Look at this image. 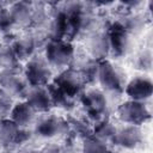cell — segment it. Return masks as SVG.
<instances>
[{
	"label": "cell",
	"instance_id": "8992f818",
	"mask_svg": "<svg viewBox=\"0 0 153 153\" xmlns=\"http://www.w3.org/2000/svg\"><path fill=\"white\" fill-rule=\"evenodd\" d=\"M27 88H29V84L19 75L18 69L0 71V90L11 98L18 96H25Z\"/></svg>",
	"mask_w": 153,
	"mask_h": 153
},
{
	"label": "cell",
	"instance_id": "ac0fdd59",
	"mask_svg": "<svg viewBox=\"0 0 153 153\" xmlns=\"http://www.w3.org/2000/svg\"><path fill=\"white\" fill-rule=\"evenodd\" d=\"M47 88L49 91V94H50L53 105H56V106H59L61 109H66V110H69V109L74 108V104H75L74 99L75 98H73L69 94H67L65 91H62L55 84L48 85Z\"/></svg>",
	"mask_w": 153,
	"mask_h": 153
},
{
	"label": "cell",
	"instance_id": "7c38bea8",
	"mask_svg": "<svg viewBox=\"0 0 153 153\" xmlns=\"http://www.w3.org/2000/svg\"><path fill=\"white\" fill-rule=\"evenodd\" d=\"M153 91V85L151 79L145 78V76H136L131 79L127 87H126V93L130 98V100H136V102H142L152 96Z\"/></svg>",
	"mask_w": 153,
	"mask_h": 153
},
{
	"label": "cell",
	"instance_id": "ffe728a7",
	"mask_svg": "<svg viewBox=\"0 0 153 153\" xmlns=\"http://www.w3.org/2000/svg\"><path fill=\"white\" fill-rule=\"evenodd\" d=\"M18 60L11 45H0V67L2 69H18Z\"/></svg>",
	"mask_w": 153,
	"mask_h": 153
},
{
	"label": "cell",
	"instance_id": "5bb4252c",
	"mask_svg": "<svg viewBox=\"0 0 153 153\" xmlns=\"http://www.w3.org/2000/svg\"><path fill=\"white\" fill-rule=\"evenodd\" d=\"M7 10L12 25H17L19 27H29L32 24L31 2H13Z\"/></svg>",
	"mask_w": 153,
	"mask_h": 153
},
{
	"label": "cell",
	"instance_id": "ba28073f",
	"mask_svg": "<svg viewBox=\"0 0 153 153\" xmlns=\"http://www.w3.org/2000/svg\"><path fill=\"white\" fill-rule=\"evenodd\" d=\"M54 84L57 87H60L62 91H65L67 94L75 98L78 94L81 93L85 81L78 71L68 67L56 76V79L54 80Z\"/></svg>",
	"mask_w": 153,
	"mask_h": 153
},
{
	"label": "cell",
	"instance_id": "4fadbf2b",
	"mask_svg": "<svg viewBox=\"0 0 153 153\" xmlns=\"http://www.w3.org/2000/svg\"><path fill=\"white\" fill-rule=\"evenodd\" d=\"M142 140V133L139 126L127 124L120 129H116L112 141L126 148H134Z\"/></svg>",
	"mask_w": 153,
	"mask_h": 153
},
{
	"label": "cell",
	"instance_id": "cb8c5ba5",
	"mask_svg": "<svg viewBox=\"0 0 153 153\" xmlns=\"http://www.w3.org/2000/svg\"><path fill=\"white\" fill-rule=\"evenodd\" d=\"M17 153H42V152H39V151H37V149H33V148H31V147H24V148L19 149Z\"/></svg>",
	"mask_w": 153,
	"mask_h": 153
},
{
	"label": "cell",
	"instance_id": "52a82bcc",
	"mask_svg": "<svg viewBox=\"0 0 153 153\" xmlns=\"http://www.w3.org/2000/svg\"><path fill=\"white\" fill-rule=\"evenodd\" d=\"M97 80L108 93H118L122 90V79L114 65L108 61L98 62Z\"/></svg>",
	"mask_w": 153,
	"mask_h": 153
},
{
	"label": "cell",
	"instance_id": "8fae6325",
	"mask_svg": "<svg viewBox=\"0 0 153 153\" xmlns=\"http://www.w3.org/2000/svg\"><path fill=\"white\" fill-rule=\"evenodd\" d=\"M25 99L36 112H47L53 106L49 91L45 86H29Z\"/></svg>",
	"mask_w": 153,
	"mask_h": 153
},
{
	"label": "cell",
	"instance_id": "2e32d148",
	"mask_svg": "<svg viewBox=\"0 0 153 153\" xmlns=\"http://www.w3.org/2000/svg\"><path fill=\"white\" fill-rule=\"evenodd\" d=\"M11 48H12V50H13L18 61L19 60H25V59L30 60L33 55V51L36 50L30 32L14 38L13 42L11 43Z\"/></svg>",
	"mask_w": 153,
	"mask_h": 153
},
{
	"label": "cell",
	"instance_id": "9a60e30c",
	"mask_svg": "<svg viewBox=\"0 0 153 153\" xmlns=\"http://www.w3.org/2000/svg\"><path fill=\"white\" fill-rule=\"evenodd\" d=\"M10 115L11 121H13L20 128H26L27 126L32 124L36 120V111L26 102L14 104Z\"/></svg>",
	"mask_w": 153,
	"mask_h": 153
},
{
	"label": "cell",
	"instance_id": "3957f363",
	"mask_svg": "<svg viewBox=\"0 0 153 153\" xmlns=\"http://www.w3.org/2000/svg\"><path fill=\"white\" fill-rule=\"evenodd\" d=\"M35 134L39 137H53V136H63L67 139L72 130L67 121L59 118L53 115L41 116L38 120H35Z\"/></svg>",
	"mask_w": 153,
	"mask_h": 153
},
{
	"label": "cell",
	"instance_id": "d6986e66",
	"mask_svg": "<svg viewBox=\"0 0 153 153\" xmlns=\"http://www.w3.org/2000/svg\"><path fill=\"white\" fill-rule=\"evenodd\" d=\"M115 133H116V127L111 122H109L106 120H103V121L96 123L92 135L105 142L108 140H112Z\"/></svg>",
	"mask_w": 153,
	"mask_h": 153
},
{
	"label": "cell",
	"instance_id": "30bf717a",
	"mask_svg": "<svg viewBox=\"0 0 153 153\" xmlns=\"http://www.w3.org/2000/svg\"><path fill=\"white\" fill-rule=\"evenodd\" d=\"M86 53L96 61H102L110 53V42L108 32L96 31L90 33L86 39Z\"/></svg>",
	"mask_w": 153,
	"mask_h": 153
},
{
	"label": "cell",
	"instance_id": "9c48e42d",
	"mask_svg": "<svg viewBox=\"0 0 153 153\" xmlns=\"http://www.w3.org/2000/svg\"><path fill=\"white\" fill-rule=\"evenodd\" d=\"M110 42V53L115 56H123L130 49V33L120 24L115 23L108 31Z\"/></svg>",
	"mask_w": 153,
	"mask_h": 153
},
{
	"label": "cell",
	"instance_id": "e0dca14e",
	"mask_svg": "<svg viewBox=\"0 0 153 153\" xmlns=\"http://www.w3.org/2000/svg\"><path fill=\"white\" fill-rule=\"evenodd\" d=\"M19 133L20 127H18L13 121L7 118L0 120V142L2 145H18Z\"/></svg>",
	"mask_w": 153,
	"mask_h": 153
},
{
	"label": "cell",
	"instance_id": "5b68a950",
	"mask_svg": "<svg viewBox=\"0 0 153 153\" xmlns=\"http://www.w3.org/2000/svg\"><path fill=\"white\" fill-rule=\"evenodd\" d=\"M118 118L127 124L140 126L149 118V111L142 102L128 100L117 108Z\"/></svg>",
	"mask_w": 153,
	"mask_h": 153
},
{
	"label": "cell",
	"instance_id": "277c9868",
	"mask_svg": "<svg viewBox=\"0 0 153 153\" xmlns=\"http://www.w3.org/2000/svg\"><path fill=\"white\" fill-rule=\"evenodd\" d=\"M53 75L51 67L45 59L31 57L25 67V80L30 86H47Z\"/></svg>",
	"mask_w": 153,
	"mask_h": 153
},
{
	"label": "cell",
	"instance_id": "7a4b0ae2",
	"mask_svg": "<svg viewBox=\"0 0 153 153\" xmlns=\"http://www.w3.org/2000/svg\"><path fill=\"white\" fill-rule=\"evenodd\" d=\"M74 48L69 41H49L45 45V60L50 67L68 68L74 57Z\"/></svg>",
	"mask_w": 153,
	"mask_h": 153
},
{
	"label": "cell",
	"instance_id": "6da1fadb",
	"mask_svg": "<svg viewBox=\"0 0 153 153\" xmlns=\"http://www.w3.org/2000/svg\"><path fill=\"white\" fill-rule=\"evenodd\" d=\"M81 103L84 105L87 118L94 122V124L103 120H106L109 102L105 93L94 88L88 90L81 94Z\"/></svg>",
	"mask_w": 153,
	"mask_h": 153
},
{
	"label": "cell",
	"instance_id": "7402d4cb",
	"mask_svg": "<svg viewBox=\"0 0 153 153\" xmlns=\"http://www.w3.org/2000/svg\"><path fill=\"white\" fill-rule=\"evenodd\" d=\"M12 108V98L0 90V120L10 115Z\"/></svg>",
	"mask_w": 153,
	"mask_h": 153
},
{
	"label": "cell",
	"instance_id": "603a6c76",
	"mask_svg": "<svg viewBox=\"0 0 153 153\" xmlns=\"http://www.w3.org/2000/svg\"><path fill=\"white\" fill-rule=\"evenodd\" d=\"M135 65H136L137 68H140V69H149V67H151V65H152L151 53H149L148 50L141 51V53L136 56Z\"/></svg>",
	"mask_w": 153,
	"mask_h": 153
},
{
	"label": "cell",
	"instance_id": "44dd1931",
	"mask_svg": "<svg viewBox=\"0 0 153 153\" xmlns=\"http://www.w3.org/2000/svg\"><path fill=\"white\" fill-rule=\"evenodd\" d=\"M82 153H108V147L104 141L90 135L84 139Z\"/></svg>",
	"mask_w": 153,
	"mask_h": 153
}]
</instances>
